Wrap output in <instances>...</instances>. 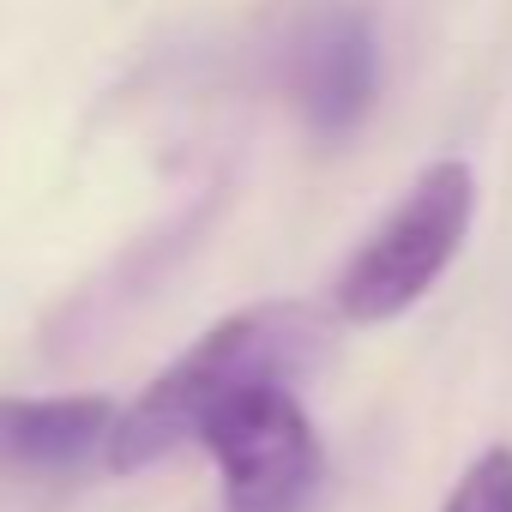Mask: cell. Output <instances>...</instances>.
<instances>
[{
    "instance_id": "cell-4",
    "label": "cell",
    "mask_w": 512,
    "mask_h": 512,
    "mask_svg": "<svg viewBox=\"0 0 512 512\" xmlns=\"http://www.w3.org/2000/svg\"><path fill=\"white\" fill-rule=\"evenodd\" d=\"M380 97V31L362 7L320 13L290 55V103L326 145L350 139Z\"/></svg>"
},
{
    "instance_id": "cell-1",
    "label": "cell",
    "mask_w": 512,
    "mask_h": 512,
    "mask_svg": "<svg viewBox=\"0 0 512 512\" xmlns=\"http://www.w3.org/2000/svg\"><path fill=\"white\" fill-rule=\"evenodd\" d=\"M332 356V320L308 302H253L205 326L151 386L121 410L109 440V470L133 476L163 464L181 446H199V428L217 404L260 380H302Z\"/></svg>"
},
{
    "instance_id": "cell-3",
    "label": "cell",
    "mask_w": 512,
    "mask_h": 512,
    "mask_svg": "<svg viewBox=\"0 0 512 512\" xmlns=\"http://www.w3.org/2000/svg\"><path fill=\"white\" fill-rule=\"evenodd\" d=\"M199 446L223 476L229 512H302L326 470L320 428L290 380H260L217 404L199 428Z\"/></svg>"
},
{
    "instance_id": "cell-6",
    "label": "cell",
    "mask_w": 512,
    "mask_h": 512,
    "mask_svg": "<svg viewBox=\"0 0 512 512\" xmlns=\"http://www.w3.org/2000/svg\"><path fill=\"white\" fill-rule=\"evenodd\" d=\"M440 512H512V446H482L446 488Z\"/></svg>"
},
{
    "instance_id": "cell-2",
    "label": "cell",
    "mask_w": 512,
    "mask_h": 512,
    "mask_svg": "<svg viewBox=\"0 0 512 512\" xmlns=\"http://www.w3.org/2000/svg\"><path fill=\"white\" fill-rule=\"evenodd\" d=\"M476 223V169L464 157H434L398 193V205L350 247L332 278V314L344 326H386L410 314L458 260Z\"/></svg>"
},
{
    "instance_id": "cell-5",
    "label": "cell",
    "mask_w": 512,
    "mask_h": 512,
    "mask_svg": "<svg viewBox=\"0 0 512 512\" xmlns=\"http://www.w3.org/2000/svg\"><path fill=\"white\" fill-rule=\"evenodd\" d=\"M121 404L103 392H55V398H0V458L61 476L91 452H109Z\"/></svg>"
}]
</instances>
